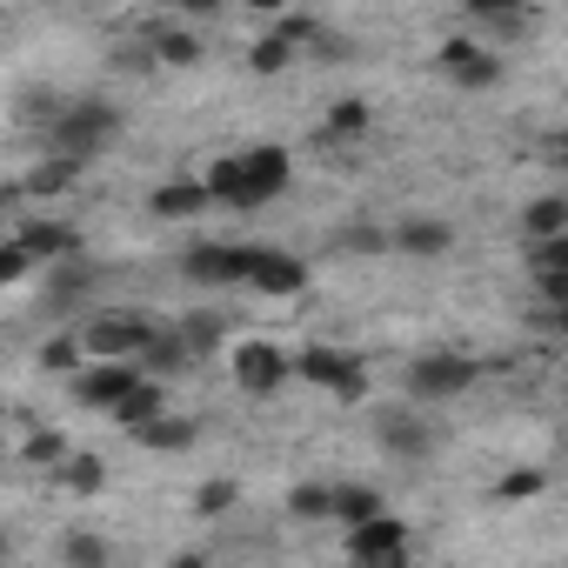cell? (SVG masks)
I'll list each match as a JSON object with an SVG mask.
<instances>
[{
  "instance_id": "obj_18",
  "label": "cell",
  "mask_w": 568,
  "mask_h": 568,
  "mask_svg": "<svg viewBox=\"0 0 568 568\" xmlns=\"http://www.w3.org/2000/svg\"><path fill=\"white\" fill-rule=\"evenodd\" d=\"M134 442L154 448V455H187V448L201 442V422H194V415H154L148 428H134Z\"/></svg>"
},
{
  "instance_id": "obj_7",
  "label": "cell",
  "mask_w": 568,
  "mask_h": 568,
  "mask_svg": "<svg viewBox=\"0 0 568 568\" xmlns=\"http://www.w3.org/2000/svg\"><path fill=\"white\" fill-rule=\"evenodd\" d=\"M435 68H442V81L448 88H462V94H488V88H501V54L495 48H481V41H468V34H455V41H442V54H435Z\"/></svg>"
},
{
  "instance_id": "obj_1",
  "label": "cell",
  "mask_w": 568,
  "mask_h": 568,
  "mask_svg": "<svg viewBox=\"0 0 568 568\" xmlns=\"http://www.w3.org/2000/svg\"><path fill=\"white\" fill-rule=\"evenodd\" d=\"M288 181H295V161H288V148H241V154H221L214 168H207V201H221V207H234V214H254V207H267V201H281L288 194Z\"/></svg>"
},
{
  "instance_id": "obj_39",
  "label": "cell",
  "mask_w": 568,
  "mask_h": 568,
  "mask_svg": "<svg viewBox=\"0 0 568 568\" xmlns=\"http://www.w3.org/2000/svg\"><path fill=\"white\" fill-rule=\"evenodd\" d=\"M168 568H214V561H207V555H174Z\"/></svg>"
},
{
  "instance_id": "obj_2",
  "label": "cell",
  "mask_w": 568,
  "mask_h": 568,
  "mask_svg": "<svg viewBox=\"0 0 568 568\" xmlns=\"http://www.w3.org/2000/svg\"><path fill=\"white\" fill-rule=\"evenodd\" d=\"M114 141H121V108L114 101H68L48 121V161H68V168L101 161Z\"/></svg>"
},
{
  "instance_id": "obj_8",
  "label": "cell",
  "mask_w": 568,
  "mask_h": 568,
  "mask_svg": "<svg viewBox=\"0 0 568 568\" xmlns=\"http://www.w3.org/2000/svg\"><path fill=\"white\" fill-rule=\"evenodd\" d=\"M141 382H148V375H141L134 362H88V368L68 382V388H74V402H81V408H101V415H114V408H121V402H128Z\"/></svg>"
},
{
  "instance_id": "obj_4",
  "label": "cell",
  "mask_w": 568,
  "mask_h": 568,
  "mask_svg": "<svg viewBox=\"0 0 568 568\" xmlns=\"http://www.w3.org/2000/svg\"><path fill=\"white\" fill-rule=\"evenodd\" d=\"M288 375H302V382H315V388H328V395H342V402L368 395V362H362L355 348H328V342H308L302 355H288Z\"/></svg>"
},
{
  "instance_id": "obj_38",
  "label": "cell",
  "mask_w": 568,
  "mask_h": 568,
  "mask_svg": "<svg viewBox=\"0 0 568 568\" xmlns=\"http://www.w3.org/2000/svg\"><path fill=\"white\" fill-rule=\"evenodd\" d=\"M21 207V181H0V214H14Z\"/></svg>"
},
{
  "instance_id": "obj_40",
  "label": "cell",
  "mask_w": 568,
  "mask_h": 568,
  "mask_svg": "<svg viewBox=\"0 0 568 568\" xmlns=\"http://www.w3.org/2000/svg\"><path fill=\"white\" fill-rule=\"evenodd\" d=\"M8 555H14V541H8V528H0V561H8Z\"/></svg>"
},
{
  "instance_id": "obj_21",
  "label": "cell",
  "mask_w": 568,
  "mask_h": 568,
  "mask_svg": "<svg viewBox=\"0 0 568 568\" xmlns=\"http://www.w3.org/2000/svg\"><path fill=\"white\" fill-rule=\"evenodd\" d=\"M521 234L528 241H568V201L561 194H535L521 207Z\"/></svg>"
},
{
  "instance_id": "obj_15",
  "label": "cell",
  "mask_w": 568,
  "mask_h": 568,
  "mask_svg": "<svg viewBox=\"0 0 568 568\" xmlns=\"http://www.w3.org/2000/svg\"><path fill=\"white\" fill-rule=\"evenodd\" d=\"M388 247H395V254H422V261H435V254L455 247V227L435 221V214H408L402 227H388Z\"/></svg>"
},
{
  "instance_id": "obj_30",
  "label": "cell",
  "mask_w": 568,
  "mask_h": 568,
  "mask_svg": "<svg viewBox=\"0 0 568 568\" xmlns=\"http://www.w3.org/2000/svg\"><path fill=\"white\" fill-rule=\"evenodd\" d=\"M288 515L295 521H328V481H295L288 488Z\"/></svg>"
},
{
  "instance_id": "obj_22",
  "label": "cell",
  "mask_w": 568,
  "mask_h": 568,
  "mask_svg": "<svg viewBox=\"0 0 568 568\" xmlns=\"http://www.w3.org/2000/svg\"><path fill=\"white\" fill-rule=\"evenodd\" d=\"M468 21H475L481 34H495V41H528V34L541 28V14H535V8H475Z\"/></svg>"
},
{
  "instance_id": "obj_11",
  "label": "cell",
  "mask_w": 568,
  "mask_h": 568,
  "mask_svg": "<svg viewBox=\"0 0 568 568\" xmlns=\"http://www.w3.org/2000/svg\"><path fill=\"white\" fill-rule=\"evenodd\" d=\"M14 247L28 254V267H54V261H74L81 254V234L68 221H54V214H28L14 227Z\"/></svg>"
},
{
  "instance_id": "obj_16",
  "label": "cell",
  "mask_w": 568,
  "mask_h": 568,
  "mask_svg": "<svg viewBox=\"0 0 568 568\" xmlns=\"http://www.w3.org/2000/svg\"><path fill=\"white\" fill-rule=\"evenodd\" d=\"M214 201H207V187L194 181V174H181V181H161L154 194H148V214L154 221H194V214H207Z\"/></svg>"
},
{
  "instance_id": "obj_10",
  "label": "cell",
  "mask_w": 568,
  "mask_h": 568,
  "mask_svg": "<svg viewBox=\"0 0 568 568\" xmlns=\"http://www.w3.org/2000/svg\"><path fill=\"white\" fill-rule=\"evenodd\" d=\"M375 442H382L395 462H428L442 435H435V422L415 415V408H382V415H375Z\"/></svg>"
},
{
  "instance_id": "obj_33",
  "label": "cell",
  "mask_w": 568,
  "mask_h": 568,
  "mask_svg": "<svg viewBox=\"0 0 568 568\" xmlns=\"http://www.w3.org/2000/svg\"><path fill=\"white\" fill-rule=\"evenodd\" d=\"M28 462H34V468H61V462H68V435H61V428H34V435H28Z\"/></svg>"
},
{
  "instance_id": "obj_24",
  "label": "cell",
  "mask_w": 568,
  "mask_h": 568,
  "mask_svg": "<svg viewBox=\"0 0 568 568\" xmlns=\"http://www.w3.org/2000/svg\"><path fill=\"white\" fill-rule=\"evenodd\" d=\"M148 54H154L161 68H194V61H201V34H187V28H161V34L148 41Z\"/></svg>"
},
{
  "instance_id": "obj_25",
  "label": "cell",
  "mask_w": 568,
  "mask_h": 568,
  "mask_svg": "<svg viewBox=\"0 0 568 568\" xmlns=\"http://www.w3.org/2000/svg\"><path fill=\"white\" fill-rule=\"evenodd\" d=\"M154 415H168V408H161V382H141V388H134V395L114 408V422H121L128 435H134V428H148Z\"/></svg>"
},
{
  "instance_id": "obj_9",
  "label": "cell",
  "mask_w": 568,
  "mask_h": 568,
  "mask_svg": "<svg viewBox=\"0 0 568 568\" xmlns=\"http://www.w3.org/2000/svg\"><path fill=\"white\" fill-rule=\"evenodd\" d=\"M348 561L355 568H408V521L375 515V521L348 528Z\"/></svg>"
},
{
  "instance_id": "obj_26",
  "label": "cell",
  "mask_w": 568,
  "mask_h": 568,
  "mask_svg": "<svg viewBox=\"0 0 568 568\" xmlns=\"http://www.w3.org/2000/svg\"><path fill=\"white\" fill-rule=\"evenodd\" d=\"M61 561H68V568H108V561H114V548H108L101 535H88V528H68Z\"/></svg>"
},
{
  "instance_id": "obj_34",
  "label": "cell",
  "mask_w": 568,
  "mask_h": 568,
  "mask_svg": "<svg viewBox=\"0 0 568 568\" xmlns=\"http://www.w3.org/2000/svg\"><path fill=\"white\" fill-rule=\"evenodd\" d=\"M288 61H295V48H288V41H274V34H261V41L247 48V68H254V74H281Z\"/></svg>"
},
{
  "instance_id": "obj_6",
  "label": "cell",
  "mask_w": 568,
  "mask_h": 568,
  "mask_svg": "<svg viewBox=\"0 0 568 568\" xmlns=\"http://www.w3.org/2000/svg\"><path fill=\"white\" fill-rule=\"evenodd\" d=\"M475 362L468 355H455V348H435V355H415L408 362V402H455V395H468L475 388Z\"/></svg>"
},
{
  "instance_id": "obj_31",
  "label": "cell",
  "mask_w": 568,
  "mask_h": 568,
  "mask_svg": "<svg viewBox=\"0 0 568 568\" xmlns=\"http://www.w3.org/2000/svg\"><path fill=\"white\" fill-rule=\"evenodd\" d=\"M335 247H342V254H388V227L355 221V227H342V234H335Z\"/></svg>"
},
{
  "instance_id": "obj_37",
  "label": "cell",
  "mask_w": 568,
  "mask_h": 568,
  "mask_svg": "<svg viewBox=\"0 0 568 568\" xmlns=\"http://www.w3.org/2000/svg\"><path fill=\"white\" fill-rule=\"evenodd\" d=\"M528 328H541V335H561V328H568V308H548V302H541V308L528 315Z\"/></svg>"
},
{
  "instance_id": "obj_13",
  "label": "cell",
  "mask_w": 568,
  "mask_h": 568,
  "mask_svg": "<svg viewBox=\"0 0 568 568\" xmlns=\"http://www.w3.org/2000/svg\"><path fill=\"white\" fill-rule=\"evenodd\" d=\"M181 267H187V281H201V288H234V281H241V247H227V241H194Z\"/></svg>"
},
{
  "instance_id": "obj_28",
  "label": "cell",
  "mask_w": 568,
  "mask_h": 568,
  "mask_svg": "<svg viewBox=\"0 0 568 568\" xmlns=\"http://www.w3.org/2000/svg\"><path fill=\"white\" fill-rule=\"evenodd\" d=\"M368 134V101H335L328 108V141H362Z\"/></svg>"
},
{
  "instance_id": "obj_32",
  "label": "cell",
  "mask_w": 568,
  "mask_h": 568,
  "mask_svg": "<svg viewBox=\"0 0 568 568\" xmlns=\"http://www.w3.org/2000/svg\"><path fill=\"white\" fill-rule=\"evenodd\" d=\"M41 368H54V375H81L88 362H81V342H74V328L68 335H54L48 348H41Z\"/></svg>"
},
{
  "instance_id": "obj_35",
  "label": "cell",
  "mask_w": 568,
  "mask_h": 568,
  "mask_svg": "<svg viewBox=\"0 0 568 568\" xmlns=\"http://www.w3.org/2000/svg\"><path fill=\"white\" fill-rule=\"evenodd\" d=\"M234 495H241V488H234L227 475H214V481L194 495V515H227V508H234Z\"/></svg>"
},
{
  "instance_id": "obj_12",
  "label": "cell",
  "mask_w": 568,
  "mask_h": 568,
  "mask_svg": "<svg viewBox=\"0 0 568 568\" xmlns=\"http://www.w3.org/2000/svg\"><path fill=\"white\" fill-rule=\"evenodd\" d=\"M234 382L247 395H274L281 382H288V355H281L274 342H241L234 348Z\"/></svg>"
},
{
  "instance_id": "obj_29",
  "label": "cell",
  "mask_w": 568,
  "mask_h": 568,
  "mask_svg": "<svg viewBox=\"0 0 568 568\" xmlns=\"http://www.w3.org/2000/svg\"><path fill=\"white\" fill-rule=\"evenodd\" d=\"M541 488H548V468H508L495 481V501H535Z\"/></svg>"
},
{
  "instance_id": "obj_36",
  "label": "cell",
  "mask_w": 568,
  "mask_h": 568,
  "mask_svg": "<svg viewBox=\"0 0 568 568\" xmlns=\"http://www.w3.org/2000/svg\"><path fill=\"white\" fill-rule=\"evenodd\" d=\"M21 274H28V254H21L14 241H0V288H14Z\"/></svg>"
},
{
  "instance_id": "obj_5",
  "label": "cell",
  "mask_w": 568,
  "mask_h": 568,
  "mask_svg": "<svg viewBox=\"0 0 568 568\" xmlns=\"http://www.w3.org/2000/svg\"><path fill=\"white\" fill-rule=\"evenodd\" d=\"M241 288H254V295H267V302H295V295L308 288V267H302V254H288V247L247 241V247H241Z\"/></svg>"
},
{
  "instance_id": "obj_17",
  "label": "cell",
  "mask_w": 568,
  "mask_h": 568,
  "mask_svg": "<svg viewBox=\"0 0 568 568\" xmlns=\"http://www.w3.org/2000/svg\"><path fill=\"white\" fill-rule=\"evenodd\" d=\"M375 515H388V508H382V495H375L368 481H328V521L362 528V521H375Z\"/></svg>"
},
{
  "instance_id": "obj_27",
  "label": "cell",
  "mask_w": 568,
  "mask_h": 568,
  "mask_svg": "<svg viewBox=\"0 0 568 568\" xmlns=\"http://www.w3.org/2000/svg\"><path fill=\"white\" fill-rule=\"evenodd\" d=\"M74 174H81V168H68V161H48V168H34V174L21 181V201H28V194H34V201H48V194H68V187H74Z\"/></svg>"
},
{
  "instance_id": "obj_20",
  "label": "cell",
  "mask_w": 568,
  "mask_h": 568,
  "mask_svg": "<svg viewBox=\"0 0 568 568\" xmlns=\"http://www.w3.org/2000/svg\"><path fill=\"white\" fill-rule=\"evenodd\" d=\"M187 362H201V355H194V348L181 342V328H168V322H161V335H154V342L141 348V362H134V368H141V375L154 382V375H174V368H187Z\"/></svg>"
},
{
  "instance_id": "obj_19",
  "label": "cell",
  "mask_w": 568,
  "mask_h": 568,
  "mask_svg": "<svg viewBox=\"0 0 568 568\" xmlns=\"http://www.w3.org/2000/svg\"><path fill=\"white\" fill-rule=\"evenodd\" d=\"M88 295H94V261L74 254V261H54V267H48V302H54V308H81Z\"/></svg>"
},
{
  "instance_id": "obj_3",
  "label": "cell",
  "mask_w": 568,
  "mask_h": 568,
  "mask_svg": "<svg viewBox=\"0 0 568 568\" xmlns=\"http://www.w3.org/2000/svg\"><path fill=\"white\" fill-rule=\"evenodd\" d=\"M154 335H161V322L141 315V308H101V315H81L74 322L81 362H141V348Z\"/></svg>"
},
{
  "instance_id": "obj_23",
  "label": "cell",
  "mask_w": 568,
  "mask_h": 568,
  "mask_svg": "<svg viewBox=\"0 0 568 568\" xmlns=\"http://www.w3.org/2000/svg\"><path fill=\"white\" fill-rule=\"evenodd\" d=\"M54 481H61L68 495H94V488L108 481V462H101V455H81V448H68V462L54 468Z\"/></svg>"
},
{
  "instance_id": "obj_14",
  "label": "cell",
  "mask_w": 568,
  "mask_h": 568,
  "mask_svg": "<svg viewBox=\"0 0 568 568\" xmlns=\"http://www.w3.org/2000/svg\"><path fill=\"white\" fill-rule=\"evenodd\" d=\"M528 274L548 308H568V241H528Z\"/></svg>"
}]
</instances>
